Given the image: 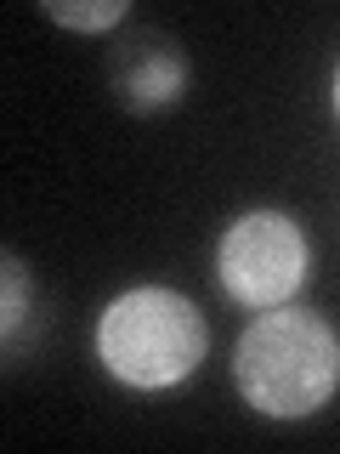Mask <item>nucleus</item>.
Returning <instances> with one entry per match:
<instances>
[{"instance_id": "obj_1", "label": "nucleus", "mask_w": 340, "mask_h": 454, "mask_svg": "<svg viewBox=\"0 0 340 454\" xmlns=\"http://www.w3.org/2000/svg\"><path fill=\"white\" fill-rule=\"evenodd\" d=\"M233 380L267 420H306L340 387V335L312 307H267L233 352Z\"/></svg>"}, {"instance_id": "obj_2", "label": "nucleus", "mask_w": 340, "mask_h": 454, "mask_svg": "<svg viewBox=\"0 0 340 454\" xmlns=\"http://www.w3.org/2000/svg\"><path fill=\"white\" fill-rule=\"evenodd\" d=\"M205 347H210L205 312L165 284H136V290L113 295L97 318V352H103L108 375L136 392L188 380L205 364Z\"/></svg>"}, {"instance_id": "obj_3", "label": "nucleus", "mask_w": 340, "mask_h": 454, "mask_svg": "<svg viewBox=\"0 0 340 454\" xmlns=\"http://www.w3.org/2000/svg\"><path fill=\"white\" fill-rule=\"evenodd\" d=\"M306 262H312L306 233L283 210H250V216H238L227 227L221 245H216L221 290L238 307H255V312L290 301L306 284Z\"/></svg>"}, {"instance_id": "obj_4", "label": "nucleus", "mask_w": 340, "mask_h": 454, "mask_svg": "<svg viewBox=\"0 0 340 454\" xmlns=\"http://www.w3.org/2000/svg\"><path fill=\"white\" fill-rule=\"evenodd\" d=\"M188 51L176 46V35L165 28H125L108 46V91L120 97L131 114H165L188 91Z\"/></svg>"}, {"instance_id": "obj_5", "label": "nucleus", "mask_w": 340, "mask_h": 454, "mask_svg": "<svg viewBox=\"0 0 340 454\" xmlns=\"http://www.w3.org/2000/svg\"><path fill=\"white\" fill-rule=\"evenodd\" d=\"M35 324V278L18 262V250H6V352L18 358V340Z\"/></svg>"}, {"instance_id": "obj_6", "label": "nucleus", "mask_w": 340, "mask_h": 454, "mask_svg": "<svg viewBox=\"0 0 340 454\" xmlns=\"http://www.w3.org/2000/svg\"><path fill=\"white\" fill-rule=\"evenodd\" d=\"M46 18L63 28H85V35H103V28L125 23V0H46Z\"/></svg>"}, {"instance_id": "obj_7", "label": "nucleus", "mask_w": 340, "mask_h": 454, "mask_svg": "<svg viewBox=\"0 0 340 454\" xmlns=\"http://www.w3.org/2000/svg\"><path fill=\"white\" fill-rule=\"evenodd\" d=\"M335 114H340V68H335Z\"/></svg>"}]
</instances>
